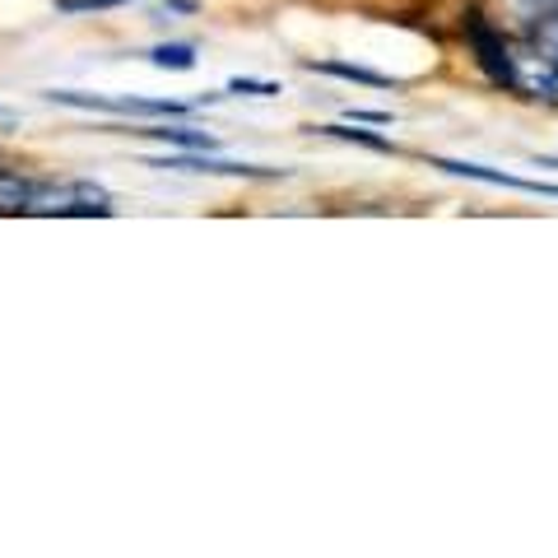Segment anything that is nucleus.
Listing matches in <instances>:
<instances>
[{
	"instance_id": "obj_1",
	"label": "nucleus",
	"mask_w": 558,
	"mask_h": 558,
	"mask_svg": "<svg viewBox=\"0 0 558 558\" xmlns=\"http://www.w3.org/2000/svg\"><path fill=\"white\" fill-rule=\"evenodd\" d=\"M28 215H112V196L94 182H38Z\"/></svg>"
},
{
	"instance_id": "obj_9",
	"label": "nucleus",
	"mask_w": 558,
	"mask_h": 558,
	"mask_svg": "<svg viewBox=\"0 0 558 558\" xmlns=\"http://www.w3.org/2000/svg\"><path fill=\"white\" fill-rule=\"evenodd\" d=\"M330 140H349V145H363V149H377V154H396V145L387 135H373V131H359V121H330V126H317Z\"/></svg>"
},
{
	"instance_id": "obj_6",
	"label": "nucleus",
	"mask_w": 558,
	"mask_h": 558,
	"mask_svg": "<svg viewBox=\"0 0 558 558\" xmlns=\"http://www.w3.org/2000/svg\"><path fill=\"white\" fill-rule=\"evenodd\" d=\"M428 168H442L451 178H470V182H488V186H512V191H526V196H554L558 201V186L554 182H531V178H517V172H494L484 163H461V159H428Z\"/></svg>"
},
{
	"instance_id": "obj_11",
	"label": "nucleus",
	"mask_w": 558,
	"mask_h": 558,
	"mask_svg": "<svg viewBox=\"0 0 558 558\" xmlns=\"http://www.w3.org/2000/svg\"><path fill=\"white\" fill-rule=\"evenodd\" d=\"M149 65H159V70H196V47H186V43H163V47L149 51Z\"/></svg>"
},
{
	"instance_id": "obj_14",
	"label": "nucleus",
	"mask_w": 558,
	"mask_h": 558,
	"mask_svg": "<svg viewBox=\"0 0 558 558\" xmlns=\"http://www.w3.org/2000/svg\"><path fill=\"white\" fill-rule=\"evenodd\" d=\"M65 14H84V10H112V5H126V0H57Z\"/></svg>"
},
{
	"instance_id": "obj_15",
	"label": "nucleus",
	"mask_w": 558,
	"mask_h": 558,
	"mask_svg": "<svg viewBox=\"0 0 558 558\" xmlns=\"http://www.w3.org/2000/svg\"><path fill=\"white\" fill-rule=\"evenodd\" d=\"M229 89H233V94H260V98H266V94H279V84H260V80H233Z\"/></svg>"
},
{
	"instance_id": "obj_3",
	"label": "nucleus",
	"mask_w": 558,
	"mask_h": 558,
	"mask_svg": "<svg viewBox=\"0 0 558 558\" xmlns=\"http://www.w3.org/2000/svg\"><path fill=\"white\" fill-rule=\"evenodd\" d=\"M512 94H526L558 108V61L535 38L512 47Z\"/></svg>"
},
{
	"instance_id": "obj_7",
	"label": "nucleus",
	"mask_w": 558,
	"mask_h": 558,
	"mask_svg": "<svg viewBox=\"0 0 558 558\" xmlns=\"http://www.w3.org/2000/svg\"><path fill=\"white\" fill-rule=\"evenodd\" d=\"M135 135L140 140H159V145H172V149H209V154L219 149L215 135H205L196 126H168V121H159V126H140Z\"/></svg>"
},
{
	"instance_id": "obj_13",
	"label": "nucleus",
	"mask_w": 558,
	"mask_h": 558,
	"mask_svg": "<svg viewBox=\"0 0 558 558\" xmlns=\"http://www.w3.org/2000/svg\"><path fill=\"white\" fill-rule=\"evenodd\" d=\"M508 5H517V10H521V20H526V24H535L539 14H549V10L558 5V0H508Z\"/></svg>"
},
{
	"instance_id": "obj_2",
	"label": "nucleus",
	"mask_w": 558,
	"mask_h": 558,
	"mask_svg": "<svg viewBox=\"0 0 558 558\" xmlns=\"http://www.w3.org/2000/svg\"><path fill=\"white\" fill-rule=\"evenodd\" d=\"M47 102L80 112H112V117H186V102L163 98H108V94H80V89H47Z\"/></svg>"
},
{
	"instance_id": "obj_10",
	"label": "nucleus",
	"mask_w": 558,
	"mask_h": 558,
	"mask_svg": "<svg viewBox=\"0 0 558 558\" xmlns=\"http://www.w3.org/2000/svg\"><path fill=\"white\" fill-rule=\"evenodd\" d=\"M307 70H322V75L336 80H354V84H373V89H391V75H377V70L349 65V61H307Z\"/></svg>"
},
{
	"instance_id": "obj_5",
	"label": "nucleus",
	"mask_w": 558,
	"mask_h": 558,
	"mask_svg": "<svg viewBox=\"0 0 558 558\" xmlns=\"http://www.w3.org/2000/svg\"><path fill=\"white\" fill-rule=\"evenodd\" d=\"M149 168H172V172H215V178H275V168L229 163V159H215V154H209V149L163 154V159H149Z\"/></svg>"
},
{
	"instance_id": "obj_4",
	"label": "nucleus",
	"mask_w": 558,
	"mask_h": 558,
	"mask_svg": "<svg viewBox=\"0 0 558 558\" xmlns=\"http://www.w3.org/2000/svg\"><path fill=\"white\" fill-rule=\"evenodd\" d=\"M470 51H475V61L484 65V75L498 84V89H512V43L502 38V28L475 20L470 24Z\"/></svg>"
},
{
	"instance_id": "obj_12",
	"label": "nucleus",
	"mask_w": 558,
	"mask_h": 558,
	"mask_svg": "<svg viewBox=\"0 0 558 558\" xmlns=\"http://www.w3.org/2000/svg\"><path fill=\"white\" fill-rule=\"evenodd\" d=\"M531 38H535V43L545 47L549 57L558 61V5H554L549 14H539V24H535V33H531Z\"/></svg>"
},
{
	"instance_id": "obj_8",
	"label": "nucleus",
	"mask_w": 558,
	"mask_h": 558,
	"mask_svg": "<svg viewBox=\"0 0 558 558\" xmlns=\"http://www.w3.org/2000/svg\"><path fill=\"white\" fill-rule=\"evenodd\" d=\"M33 186L38 182L20 178V172H0V215H28Z\"/></svg>"
}]
</instances>
